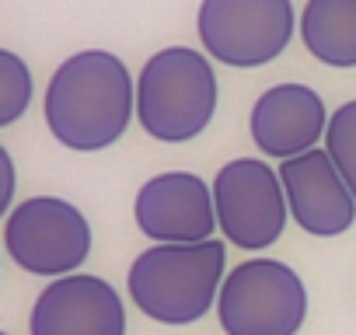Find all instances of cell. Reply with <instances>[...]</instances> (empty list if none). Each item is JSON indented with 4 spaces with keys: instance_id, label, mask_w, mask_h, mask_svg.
<instances>
[{
    "instance_id": "cell-14",
    "label": "cell",
    "mask_w": 356,
    "mask_h": 335,
    "mask_svg": "<svg viewBox=\"0 0 356 335\" xmlns=\"http://www.w3.org/2000/svg\"><path fill=\"white\" fill-rule=\"evenodd\" d=\"M32 101V74L18 53H0V126H11L25 115Z\"/></svg>"
},
{
    "instance_id": "cell-2",
    "label": "cell",
    "mask_w": 356,
    "mask_h": 335,
    "mask_svg": "<svg viewBox=\"0 0 356 335\" xmlns=\"http://www.w3.org/2000/svg\"><path fill=\"white\" fill-rule=\"evenodd\" d=\"M227 269L224 241L154 245L129 265L126 286L133 304L161 325H193L217 307Z\"/></svg>"
},
{
    "instance_id": "cell-9",
    "label": "cell",
    "mask_w": 356,
    "mask_h": 335,
    "mask_svg": "<svg viewBox=\"0 0 356 335\" xmlns=\"http://www.w3.org/2000/svg\"><path fill=\"white\" fill-rule=\"evenodd\" d=\"M32 335H126V307L112 283L88 272L53 279L32 307Z\"/></svg>"
},
{
    "instance_id": "cell-13",
    "label": "cell",
    "mask_w": 356,
    "mask_h": 335,
    "mask_svg": "<svg viewBox=\"0 0 356 335\" xmlns=\"http://www.w3.org/2000/svg\"><path fill=\"white\" fill-rule=\"evenodd\" d=\"M325 150L335 161V168L342 172L346 186L356 196V101H346L342 108H335V115L328 119L325 129Z\"/></svg>"
},
{
    "instance_id": "cell-5",
    "label": "cell",
    "mask_w": 356,
    "mask_h": 335,
    "mask_svg": "<svg viewBox=\"0 0 356 335\" xmlns=\"http://www.w3.org/2000/svg\"><path fill=\"white\" fill-rule=\"evenodd\" d=\"M4 248L32 276H70L91 255L88 217L56 196H35L15 206L4 220Z\"/></svg>"
},
{
    "instance_id": "cell-15",
    "label": "cell",
    "mask_w": 356,
    "mask_h": 335,
    "mask_svg": "<svg viewBox=\"0 0 356 335\" xmlns=\"http://www.w3.org/2000/svg\"><path fill=\"white\" fill-rule=\"evenodd\" d=\"M0 172H4V193H0V210L11 206V196H15V164H11V154L0 150Z\"/></svg>"
},
{
    "instance_id": "cell-16",
    "label": "cell",
    "mask_w": 356,
    "mask_h": 335,
    "mask_svg": "<svg viewBox=\"0 0 356 335\" xmlns=\"http://www.w3.org/2000/svg\"><path fill=\"white\" fill-rule=\"evenodd\" d=\"M0 335H8V332H0Z\"/></svg>"
},
{
    "instance_id": "cell-10",
    "label": "cell",
    "mask_w": 356,
    "mask_h": 335,
    "mask_svg": "<svg viewBox=\"0 0 356 335\" xmlns=\"http://www.w3.org/2000/svg\"><path fill=\"white\" fill-rule=\"evenodd\" d=\"M280 182L290 203V217L304 234L335 238L356 220V196L328 150H307L280 164Z\"/></svg>"
},
{
    "instance_id": "cell-11",
    "label": "cell",
    "mask_w": 356,
    "mask_h": 335,
    "mask_svg": "<svg viewBox=\"0 0 356 335\" xmlns=\"http://www.w3.org/2000/svg\"><path fill=\"white\" fill-rule=\"evenodd\" d=\"M248 129L262 154L290 161L314 150L328 129V112L321 95L307 84H276L255 101Z\"/></svg>"
},
{
    "instance_id": "cell-12",
    "label": "cell",
    "mask_w": 356,
    "mask_h": 335,
    "mask_svg": "<svg viewBox=\"0 0 356 335\" xmlns=\"http://www.w3.org/2000/svg\"><path fill=\"white\" fill-rule=\"evenodd\" d=\"M300 39L314 60L328 67H356V0H307Z\"/></svg>"
},
{
    "instance_id": "cell-4",
    "label": "cell",
    "mask_w": 356,
    "mask_h": 335,
    "mask_svg": "<svg viewBox=\"0 0 356 335\" xmlns=\"http://www.w3.org/2000/svg\"><path fill=\"white\" fill-rule=\"evenodd\" d=\"M224 335H297L307 318L304 279L276 259L234 265L217 297Z\"/></svg>"
},
{
    "instance_id": "cell-6",
    "label": "cell",
    "mask_w": 356,
    "mask_h": 335,
    "mask_svg": "<svg viewBox=\"0 0 356 335\" xmlns=\"http://www.w3.org/2000/svg\"><path fill=\"white\" fill-rule=\"evenodd\" d=\"M213 203L224 238L245 252L276 245L290 213L280 175L252 157H238L220 168L213 179Z\"/></svg>"
},
{
    "instance_id": "cell-7",
    "label": "cell",
    "mask_w": 356,
    "mask_h": 335,
    "mask_svg": "<svg viewBox=\"0 0 356 335\" xmlns=\"http://www.w3.org/2000/svg\"><path fill=\"white\" fill-rule=\"evenodd\" d=\"M293 35L290 0H203V49L227 67H262L276 60Z\"/></svg>"
},
{
    "instance_id": "cell-1",
    "label": "cell",
    "mask_w": 356,
    "mask_h": 335,
    "mask_svg": "<svg viewBox=\"0 0 356 335\" xmlns=\"http://www.w3.org/2000/svg\"><path fill=\"white\" fill-rule=\"evenodd\" d=\"M136 112V84L126 63L105 49H84L56 67L46 88V126L70 150L112 147Z\"/></svg>"
},
{
    "instance_id": "cell-3",
    "label": "cell",
    "mask_w": 356,
    "mask_h": 335,
    "mask_svg": "<svg viewBox=\"0 0 356 335\" xmlns=\"http://www.w3.org/2000/svg\"><path fill=\"white\" fill-rule=\"evenodd\" d=\"M217 112V74L207 56L186 46L154 53L136 81L140 126L161 143L200 136Z\"/></svg>"
},
{
    "instance_id": "cell-8",
    "label": "cell",
    "mask_w": 356,
    "mask_h": 335,
    "mask_svg": "<svg viewBox=\"0 0 356 335\" xmlns=\"http://www.w3.org/2000/svg\"><path fill=\"white\" fill-rule=\"evenodd\" d=\"M133 217L136 227L157 245L210 241L220 227L213 189L189 172H168L143 182L133 203Z\"/></svg>"
}]
</instances>
